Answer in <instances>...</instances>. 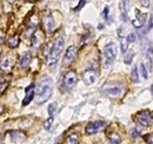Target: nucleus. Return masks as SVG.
<instances>
[{
	"instance_id": "nucleus-28",
	"label": "nucleus",
	"mask_w": 153,
	"mask_h": 144,
	"mask_svg": "<svg viewBox=\"0 0 153 144\" xmlns=\"http://www.w3.org/2000/svg\"><path fill=\"white\" fill-rule=\"evenodd\" d=\"M145 142L147 144H153V134H150V135L145 136Z\"/></svg>"
},
{
	"instance_id": "nucleus-15",
	"label": "nucleus",
	"mask_w": 153,
	"mask_h": 144,
	"mask_svg": "<svg viewBox=\"0 0 153 144\" xmlns=\"http://www.w3.org/2000/svg\"><path fill=\"white\" fill-rule=\"evenodd\" d=\"M8 135H10V137H11V141H12V142H22V141L26 138V135H25L22 131H18V130L10 131Z\"/></svg>"
},
{
	"instance_id": "nucleus-19",
	"label": "nucleus",
	"mask_w": 153,
	"mask_h": 144,
	"mask_svg": "<svg viewBox=\"0 0 153 144\" xmlns=\"http://www.w3.org/2000/svg\"><path fill=\"white\" fill-rule=\"evenodd\" d=\"M41 41H42V34L39 31H36L33 33V36H32V45L34 47H38L39 45L41 44Z\"/></svg>"
},
{
	"instance_id": "nucleus-32",
	"label": "nucleus",
	"mask_w": 153,
	"mask_h": 144,
	"mask_svg": "<svg viewBox=\"0 0 153 144\" xmlns=\"http://www.w3.org/2000/svg\"><path fill=\"white\" fill-rule=\"evenodd\" d=\"M107 16H108V7L106 6V7H105V10H104V18L107 19Z\"/></svg>"
},
{
	"instance_id": "nucleus-39",
	"label": "nucleus",
	"mask_w": 153,
	"mask_h": 144,
	"mask_svg": "<svg viewBox=\"0 0 153 144\" xmlns=\"http://www.w3.org/2000/svg\"><path fill=\"white\" fill-rule=\"evenodd\" d=\"M1 43H2V38L0 37V44H1Z\"/></svg>"
},
{
	"instance_id": "nucleus-21",
	"label": "nucleus",
	"mask_w": 153,
	"mask_h": 144,
	"mask_svg": "<svg viewBox=\"0 0 153 144\" xmlns=\"http://www.w3.org/2000/svg\"><path fill=\"white\" fill-rule=\"evenodd\" d=\"M7 44H8V46H10L11 49H16V47L19 45V37L14 36V37H12V38H10L8 41H7Z\"/></svg>"
},
{
	"instance_id": "nucleus-34",
	"label": "nucleus",
	"mask_w": 153,
	"mask_h": 144,
	"mask_svg": "<svg viewBox=\"0 0 153 144\" xmlns=\"http://www.w3.org/2000/svg\"><path fill=\"white\" fill-rule=\"evenodd\" d=\"M7 1H8V2H11V4H13V2L16 1V0H7Z\"/></svg>"
},
{
	"instance_id": "nucleus-23",
	"label": "nucleus",
	"mask_w": 153,
	"mask_h": 144,
	"mask_svg": "<svg viewBox=\"0 0 153 144\" xmlns=\"http://www.w3.org/2000/svg\"><path fill=\"white\" fill-rule=\"evenodd\" d=\"M52 124H53V117H52V116H50V117L45 121V123H44V128H45L46 130H51Z\"/></svg>"
},
{
	"instance_id": "nucleus-10",
	"label": "nucleus",
	"mask_w": 153,
	"mask_h": 144,
	"mask_svg": "<svg viewBox=\"0 0 153 144\" xmlns=\"http://www.w3.org/2000/svg\"><path fill=\"white\" fill-rule=\"evenodd\" d=\"M14 65V59H12L10 56L4 58L1 62H0V72H8L11 71V69L13 68Z\"/></svg>"
},
{
	"instance_id": "nucleus-8",
	"label": "nucleus",
	"mask_w": 153,
	"mask_h": 144,
	"mask_svg": "<svg viewBox=\"0 0 153 144\" xmlns=\"http://www.w3.org/2000/svg\"><path fill=\"white\" fill-rule=\"evenodd\" d=\"M76 53H78V50L74 46H70L66 52H65V56H64V65H70L76 57Z\"/></svg>"
},
{
	"instance_id": "nucleus-38",
	"label": "nucleus",
	"mask_w": 153,
	"mask_h": 144,
	"mask_svg": "<svg viewBox=\"0 0 153 144\" xmlns=\"http://www.w3.org/2000/svg\"><path fill=\"white\" fill-rule=\"evenodd\" d=\"M1 140H2V137H1V134H0V143H1Z\"/></svg>"
},
{
	"instance_id": "nucleus-17",
	"label": "nucleus",
	"mask_w": 153,
	"mask_h": 144,
	"mask_svg": "<svg viewBox=\"0 0 153 144\" xmlns=\"http://www.w3.org/2000/svg\"><path fill=\"white\" fill-rule=\"evenodd\" d=\"M31 60H32V54L30 53V52H25V53L22 54L21 59H20V66H21V69H26L30 65Z\"/></svg>"
},
{
	"instance_id": "nucleus-29",
	"label": "nucleus",
	"mask_w": 153,
	"mask_h": 144,
	"mask_svg": "<svg viewBox=\"0 0 153 144\" xmlns=\"http://www.w3.org/2000/svg\"><path fill=\"white\" fill-rule=\"evenodd\" d=\"M127 40H128V43H134V41L137 40L135 33H130V34L127 36Z\"/></svg>"
},
{
	"instance_id": "nucleus-30",
	"label": "nucleus",
	"mask_w": 153,
	"mask_h": 144,
	"mask_svg": "<svg viewBox=\"0 0 153 144\" xmlns=\"http://www.w3.org/2000/svg\"><path fill=\"white\" fill-rule=\"evenodd\" d=\"M132 58H133V52H132L131 54H128V56H126V57H125V64H131Z\"/></svg>"
},
{
	"instance_id": "nucleus-4",
	"label": "nucleus",
	"mask_w": 153,
	"mask_h": 144,
	"mask_svg": "<svg viewBox=\"0 0 153 144\" xmlns=\"http://www.w3.org/2000/svg\"><path fill=\"white\" fill-rule=\"evenodd\" d=\"M117 53H118V49H117V45L114 43H110L105 46L104 49V58H105V65L108 66L111 65L114 59L117 58Z\"/></svg>"
},
{
	"instance_id": "nucleus-14",
	"label": "nucleus",
	"mask_w": 153,
	"mask_h": 144,
	"mask_svg": "<svg viewBox=\"0 0 153 144\" xmlns=\"http://www.w3.org/2000/svg\"><path fill=\"white\" fill-rule=\"evenodd\" d=\"M131 7V2L130 0H123L120 4V10H121V18L124 21H127V13L130 11Z\"/></svg>"
},
{
	"instance_id": "nucleus-16",
	"label": "nucleus",
	"mask_w": 153,
	"mask_h": 144,
	"mask_svg": "<svg viewBox=\"0 0 153 144\" xmlns=\"http://www.w3.org/2000/svg\"><path fill=\"white\" fill-rule=\"evenodd\" d=\"M118 34L120 37V50L123 53H126L127 50H128V40L126 37L123 36V28H119L118 30Z\"/></svg>"
},
{
	"instance_id": "nucleus-31",
	"label": "nucleus",
	"mask_w": 153,
	"mask_h": 144,
	"mask_svg": "<svg viewBox=\"0 0 153 144\" xmlns=\"http://www.w3.org/2000/svg\"><path fill=\"white\" fill-rule=\"evenodd\" d=\"M140 2H141V5H143L144 7H150V6H151V1H150V0H141Z\"/></svg>"
},
{
	"instance_id": "nucleus-40",
	"label": "nucleus",
	"mask_w": 153,
	"mask_h": 144,
	"mask_svg": "<svg viewBox=\"0 0 153 144\" xmlns=\"http://www.w3.org/2000/svg\"><path fill=\"white\" fill-rule=\"evenodd\" d=\"M1 53H2V51H1V49H0V56H1Z\"/></svg>"
},
{
	"instance_id": "nucleus-7",
	"label": "nucleus",
	"mask_w": 153,
	"mask_h": 144,
	"mask_svg": "<svg viewBox=\"0 0 153 144\" xmlns=\"http://www.w3.org/2000/svg\"><path fill=\"white\" fill-rule=\"evenodd\" d=\"M125 92V88L120 86V85H115V86H110L105 89V93L112 98H118L120 96H123Z\"/></svg>"
},
{
	"instance_id": "nucleus-18",
	"label": "nucleus",
	"mask_w": 153,
	"mask_h": 144,
	"mask_svg": "<svg viewBox=\"0 0 153 144\" xmlns=\"http://www.w3.org/2000/svg\"><path fill=\"white\" fill-rule=\"evenodd\" d=\"M79 142H80V135L74 132V134H71L67 136L65 144H79Z\"/></svg>"
},
{
	"instance_id": "nucleus-2",
	"label": "nucleus",
	"mask_w": 153,
	"mask_h": 144,
	"mask_svg": "<svg viewBox=\"0 0 153 144\" xmlns=\"http://www.w3.org/2000/svg\"><path fill=\"white\" fill-rule=\"evenodd\" d=\"M64 45H65V41H64L62 38H57V39L54 40V43H53V45H52V47H51L50 54H48V57H47V59H46V62H47V64H48L50 66H53V65L57 63L59 56H60V53H61L62 50H64Z\"/></svg>"
},
{
	"instance_id": "nucleus-9",
	"label": "nucleus",
	"mask_w": 153,
	"mask_h": 144,
	"mask_svg": "<svg viewBox=\"0 0 153 144\" xmlns=\"http://www.w3.org/2000/svg\"><path fill=\"white\" fill-rule=\"evenodd\" d=\"M82 80L87 85L94 84L97 80V71L93 70V69H87L86 71L82 73Z\"/></svg>"
},
{
	"instance_id": "nucleus-13",
	"label": "nucleus",
	"mask_w": 153,
	"mask_h": 144,
	"mask_svg": "<svg viewBox=\"0 0 153 144\" xmlns=\"http://www.w3.org/2000/svg\"><path fill=\"white\" fill-rule=\"evenodd\" d=\"M145 21H146V14H143L138 10H135V19H134L133 22H132L134 27H137V28L143 27L144 24H145Z\"/></svg>"
},
{
	"instance_id": "nucleus-36",
	"label": "nucleus",
	"mask_w": 153,
	"mask_h": 144,
	"mask_svg": "<svg viewBox=\"0 0 153 144\" xmlns=\"http://www.w3.org/2000/svg\"><path fill=\"white\" fill-rule=\"evenodd\" d=\"M151 93H152V96H153V85L151 86Z\"/></svg>"
},
{
	"instance_id": "nucleus-27",
	"label": "nucleus",
	"mask_w": 153,
	"mask_h": 144,
	"mask_svg": "<svg viewBox=\"0 0 153 144\" xmlns=\"http://www.w3.org/2000/svg\"><path fill=\"white\" fill-rule=\"evenodd\" d=\"M140 71H141V74H143V77H144V79H146V78H147V71H146V68H145L144 64L140 65Z\"/></svg>"
},
{
	"instance_id": "nucleus-22",
	"label": "nucleus",
	"mask_w": 153,
	"mask_h": 144,
	"mask_svg": "<svg viewBox=\"0 0 153 144\" xmlns=\"http://www.w3.org/2000/svg\"><path fill=\"white\" fill-rule=\"evenodd\" d=\"M131 79H132V82H133V83H138V82H139L138 70H137V68H135V66L132 69V72H131Z\"/></svg>"
},
{
	"instance_id": "nucleus-37",
	"label": "nucleus",
	"mask_w": 153,
	"mask_h": 144,
	"mask_svg": "<svg viewBox=\"0 0 153 144\" xmlns=\"http://www.w3.org/2000/svg\"><path fill=\"white\" fill-rule=\"evenodd\" d=\"M2 110H4V108H2V106H1V105H0V112H1V111H2Z\"/></svg>"
},
{
	"instance_id": "nucleus-20",
	"label": "nucleus",
	"mask_w": 153,
	"mask_h": 144,
	"mask_svg": "<svg viewBox=\"0 0 153 144\" xmlns=\"http://www.w3.org/2000/svg\"><path fill=\"white\" fill-rule=\"evenodd\" d=\"M108 142H110V144H120L121 143V138L118 134H111L108 136Z\"/></svg>"
},
{
	"instance_id": "nucleus-24",
	"label": "nucleus",
	"mask_w": 153,
	"mask_h": 144,
	"mask_svg": "<svg viewBox=\"0 0 153 144\" xmlns=\"http://www.w3.org/2000/svg\"><path fill=\"white\" fill-rule=\"evenodd\" d=\"M86 1H87V0H80V1H79V4H78V6L73 8V11H74V12H78V11H80V10H81V8L85 6Z\"/></svg>"
},
{
	"instance_id": "nucleus-26",
	"label": "nucleus",
	"mask_w": 153,
	"mask_h": 144,
	"mask_svg": "<svg viewBox=\"0 0 153 144\" xmlns=\"http://www.w3.org/2000/svg\"><path fill=\"white\" fill-rule=\"evenodd\" d=\"M8 86V82H0V93H2Z\"/></svg>"
},
{
	"instance_id": "nucleus-25",
	"label": "nucleus",
	"mask_w": 153,
	"mask_h": 144,
	"mask_svg": "<svg viewBox=\"0 0 153 144\" xmlns=\"http://www.w3.org/2000/svg\"><path fill=\"white\" fill-rule=\"evenodd\" d=\"M56 109H57V104H56V103H52V104L48 106V113H50V116L53 117V115H54V112H56Z\"/></svg>"
},
{
	"instance_id": "nucleus-12",
	"label": "nucleus",
	"mask_w": 153,
	"mask_h": 144,
	"mask_svg": "<svg viewBox=\"0 0 153 144\" xmlns=\"http://www.w3.org/2000/svg\"><path fill=\"white\" fill-rule=\"evenodd\" d=\"M34 91H36L34 84H31V85H28V86L26 88V96H25V98H24V100H22V105H24V106L28 105V104L32 102V99H33V97H34Z\"/></svg>"
},
{
	"instance_id": "nucleus-6",
	"label": "nucleus",
	"mask_w": 153,
	"mask_h": 144,
	"mask_svg": "<svg viewBox=\"0 0 153 144\" xmlns=\"http://www.w3.org/2000/svg\"><path fill=\"white\" fill-rule=\"evenodd\" d=\"M106 125H107V123H106V122H104V121L92 122V123H90V124H87V125H86L85 131H86V134H87V135H94V134H97V132H99V131L104 130V129L106 128Z\"/></svg>"
},
{
	"instance_id": "nucleus-3",
	"label": "nucleus",
	"mask_w": 153,
	"mask_h": 144,
	"mask_svg": "<svg viewBox=\"0 0 153 144\" xmlns=\"http://www.w3.org/2000/svg\"><path fill=\"white\" fill-rule=\"evenodd\" d=\"M76 82H78V76H76V71H68L65 73L64 78H62V89L64 91H70L72 90L76 86Z\"/></svg>"
},
{
	"instance_id": "nucleus-11",
	"label": "nucleus",
	"mask_w": 153,
	"mask_h": 144,
	"mask_svg": "<svg viewBox=\"0 0 153 144\" xmlns=\"http://www.w3.org/2000/svg\"><path fill=\"white\" fill-rule=\"evenodd\" d=\"M42 24H44V28H45L46 32H52L54 30L56 22H54V18L52 17V14H46L44 17Z\"/></svg>"
},
{
	"instance_id": "nucleus-41",
	"label": "nucleus",
	"mask_w": 153,
	"mask_h": 144,
	"mask_svg": "<svg viewBox=\"0 0 153 144\" xmlns=\"http://www.w3.org/2000/svg\"><path fill=\"white\" fill-rule=\"evenodd\" d=\"M0 74H1V72H0Z\"/></svg>"
},
{
	"instance_id": "nucleus-33",
	"label": "nucleus",
	"mask_w": 153,
	"mask_h": 144,
	"mask_svg": "<svg viewBox=\"0 0 153 144\" xmlns=\"http://www.w3.org/2000/svg\"><path fill=\"white\" fill-rule=\"evenodd\" d=\"M139 135H140V132H139L138 130H135V129L132 130V136H133V137H138Z\"/></svg>"
},
{
	"instance_id": "nucleus-35",
	"label": "nucleus",
	"mask_w": 153,
	"mask_h": 144,
	"mask_svg": "<svg viewBox=\"0 0 153 144\" xmlns=\"http://www.w3.org/2000/svg\"><path fill=\"white\" fill-rule=\"evenodd\" d=\"M30 2H36V1H38V0H28Z\"/></svg>"
},
{
	"instance_id": "nucleus-1",
	"label": "nucleus",
	"mask_w": 153,
	"mask_h": 144,
	"mask_svg": "<svg viewBox=\"0 0 153 144\" xmlns=\"http://www.w3.org/2000/svg\"><path fill=\"white\" fill-rule=\"evenodd\" d=\"M37 97H36V102L37 104H44L45 102H47L50 99V97L52 96V82L48 78H44L40 83H39L38 88H37Z\"/></svg>"
},
{
	"instance_id": "nucleus-5",
	"label": "nucleus",
	"mask_w": 153,
	"mask_h": 144,
	"mask_svg": "<svg viewBox=\"0 0 153 144\" xmlns=\"http://www.w3.org/2000/svg\"><path fill=\"white\" fill-rule=\"evenodd\" d=\"M137 122L143 126H152L153 125V112L150 110H143L137 113L135 117Z\"/></svg>"
}]
</instances>
